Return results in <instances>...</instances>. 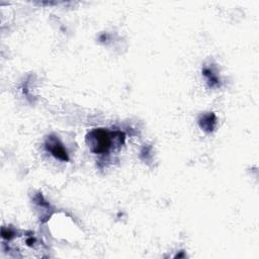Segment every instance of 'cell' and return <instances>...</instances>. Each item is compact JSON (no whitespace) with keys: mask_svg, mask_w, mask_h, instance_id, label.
Here are the masks:
<instances>
[{"mask_svg":"<svg viewBox=\"0 0 259 259\" xmlns=\"http://www.w3.org/2000/svg\"><path fill=\"white\" fill-rule=\"evenodd\" d=\"M123 141V133L119 131H108L106 128H94L86 136V142L90 151L100 155L107 154L115 143L121 145Z\"/></svg>","mask_w":259,"mask_h":259,"instance_id":"1","label":"cell"},{"mask_svg":"<svg viewBox=\"0 0 259 259\" xmlns=\"http://www.w3.org/2000/svg\"><path fill=\"white\" fill-rule=\"evenodd\" d=\"M7 242H10L8 250H12L10 252H14L16 256L40 258L47 256L45 245L33 235H25L21 238H17L15 233L14 236Z\"/></svg>","mask_w":259,"mask_h":259,"instance_id":"2","label":"cell"},{"mask_svg":"<svg viewBox=\"0 0 259 259\" xmlns=\"http://www.w3.org/2000/svg\"><path fill=\"white\" fill-rule=\"evenodd\" d=\"M46 148L47 150L57 159L61 161H68L69 156L67 151L65 150L61 141L54 136H49L46 141Z\"/></svg>","mask_w":259,"mask_h":259,"instance_id":"3","label":"cell"},{"mask_svg":"<svg viewBox=\"0 0 259 259\" xmlns=\"http://www.w3.org/2000/svg\"><path fill=\"white\" fill-rule=\"evenodd\" d=\"M199 126L206 133H210L214 130V126L217 124V117L212 112L203 114L200 118H199Z\"/></svg>","mask_w":259,"mask_h":259,"instance_id":"4","label":"cell"},{"mask_svg":"<svg viewBox=\"0 0 259 259\" xmlns=\"http://www.w3.org/2000/svg\"><path fill=\"white\" fill-rule=\"evenodd\" d=\"M203 75L206 77L210 87H214V86L219 85V79H218V77L213 74V72L210 69L204 68L203 69Z\"/></svg>","mask_w":259,"mask_h":259,"instance_id":"5","label":"cell"}]
</instances>
